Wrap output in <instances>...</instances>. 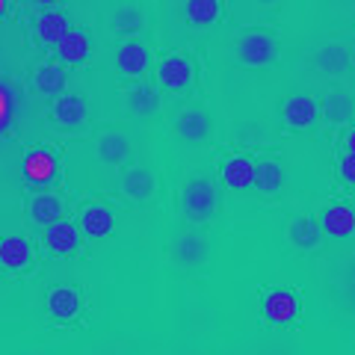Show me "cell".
<instances>
[{
	"instance_id": "obj_18",
	"label": "cell",
	"mask_w": 355,
	"mask_h": 355,
	"mask_svg": "<svg viewBox=\"0 0 355 355\" xmlns=\"http://www.w3.org/2000/svg\"><path fill=\"white\" fill-rule=\"evenodd\" d=\"M282 184H284V169H282L279 160H261V163H254V184L252 187H258L261 196H266V198L279 196L282 193Z\"/></svg>"
},
{
	"instance_id": "obj_4",
	"label": "cell",
	"mask_w": 355,
	"mask_h": 355,
	"mask_svg": "<svg viewBox=\"0 0 355 355\" xmlns=\"http://www.w3.org/2000/svg\"><path fill=\"white\" fill-rule=\"evenodd\" d=\"M196 77V65L184 57V53H169V57H163L160 65H157V80L163 89H169V92H181L193 83Z\"/></svg>"
},
{
	"instance_id": "obj_24",
	"label": "cell",
	"mask_w": 355,
	"mask_h": 355,
	"mask_svg": "<svg viewBox=\"0 0 355 355\" xmlns=\"http://www.w3.org/2000/svg\"><path fill=\"white\" fill-rule=\"evenodd\" d=\"M175 261L181 266H198L207 261V243L198 234H181L175 243Z\"/></svg>"
},
{
	"instance_id": "obj_11",
	"label": "cell",
	"mask_w": 355,
	"mask_h": 355,
	"mask_svg": "<svg viewBox=\"0 0 355 355\" xmlns=\"http://www.w3.org/2000/svg\"><path fill=\"white\" fill-rule=\"evenodd\" d=\"M53 121H57L60 128H80L86 116H89V107L80 95H60L57 101H53Z\"/></svg>"
},
{
	"instance_id": "obj_34",
	"label": "cell",
	"mask_w": 355,
	"mask_h": 355,
	"mask_svg": "<svg viewBox=\"0 0 355 355\" xmlns=\"http://www.w3.org/2000/svg\"><path fill=\"white\" fill-rule=\"evenodd\" d=\"M3 12H6V0H0V18H3Z\"/></svg>"
},
{
	"instance_id": "obj_7",
	"label": "cell",
	"mask_w": 355,
	"mask_h": 355,
	"mask_svg": "<svg viewBox=\"0 0 355 355\" xmlns=\"http://www.w3.org/2000/svg\"><path fill=\"white\" fill-rule=\"evenodd\" d=\"M282 119H284L287 128L302 130V128H311L320 119V107H317V101L311 95H293V98H287L284 101Z\"/></svg>"
},
{
	"instance_id": "obj_23",
	"label": "cell",
	"mask_w": 355,
	"mask_h": 355,
	"mask_svg": "<svg viewBox=\"0 0 355 355\" xmlns=\"http://www.w3.org/2000/svg\"><path fill=\"white\" fill-rule=\"evenodd\" d=\"M113 225H116V219L104 205H89L80 214V228L89 237H107L113 231Z\"/></svg>"
},
{
	"instance_id": "obj_12",
	"label": "cell",
	"mask_w": 355,
	"mask_h": 355,
	"mask_svg": "<svg viewBox=\"0 0 355 355\" xmlns=\"http://www.w3.org/2000/svg\"><path fill=\"white\" fill-rule=\"evenodd\" d=\"M320 225L329 237H352L355 234V210L349 205H329L323 210Z\"/></svg>"
},
{
	"instance_id": "obj_27",
	"label": "cell",
	"mask_w": 355,
	"mask_h": 355,
	"mask_svg": "<svg viewBox=\"0 0 355 355\" xmlns=\"http://www.w3.org/2000/svg\"><path fill=\"white\" fill-rule=\"evenodd\" d=\"M18 110H21V95H18V89L9 83V80H0V128H3L6 133L15 128Z\"/></svg>"
},
{
	"instance_id": "obj_26",
	"label": "cell",
	"mask_w": 355,
	"mask_h": 355,
	"mask_svg": "<svg viewBox=\"0 0 355 355\" xmlns=\"http://www.w3.org/2000/svg\"><path fill=\"white\" fill-rule=\"evenodd\" d=\"M69 33V18L62 12H42L36 21V36L44 44H60V39Z\"/></svg>"
},
{
	"instance_id": "obj_6",
	"label": "cell",
	"mask_w": 355,
	"mask_h": 355,
	"mask_svg": "<svg viewBox=\"0 0 355 355\" xmlns=\"http://www.w3.org/2000/svg\"><path fill=\"white\" fill-rule=\"evenodd\" d=\"M44 246L53 254H71L80 246V228L69 219L51 222V225H44Z\"/></svg>"
},
{
	"instance_id": "obj_13",
	"label": "cell",
	"mask_w": 355,
	"mask_h": 355,
	"mask_svg": "<svg viewBox=\"0 0 355 355\" xmlns=\"http://www.w3.org/2000/svg\"><path fill=\"white\" fill-rule=\"evenodd\" d=\"M320 113H323V119L329 121V125H349V121L355 119V104L352 98L347 92H340V89H331V92L323 98V107H320Z\"/></svg>"
},
{
	"instance_id": "obj_9",
	"label": "cell",
	"mask_w": 355,
	"mask_h": 355,
	"mask_svg": "<svg viewBox=\"0 0 355 355\" xmlns=\"http://www.w3.org/2000/svg\"><path fill=\"white\" fill-rule=\"evenodd\" d=\"M125 101L133 116H154V113H160V107H163L160 89L151 83H133L125 92Z\"/></svg>"
},
{
	"instance_id": "obj_36",
	"label": "cell",
	"mask_w": 355,
	"mask_h": 355,
	"mask_svg": "<svg viewBox=\"0 0 355 355\" xmlns=\"http://www.w3.org/2000/svg\"><path fill=\"white\" fill-rule=\"evenodd\" d=\"M3 133H6V130H3V128H0V137H3Z\"/></svg>"
},
{
	"instance_id": "obj_21",
	"label": "cell",
	"mask_w": 355,
	"mask_h": 355,
	"mask_svg": "<svg viewBox=\"0 0 355 355\" xmlns=\"http://www.w3.org/2000/svg\"><path fill=\"white\" fill-rule=\"evenodd\" d=\"M62 214H65V205H62L60 196L39 193V196L30 198V219L36 222V225H51V222L62 219Z\"/></svg>"
},
{
	"instance_id": "obj_14",
	"label": "cell",
	"mask_w": 355,
	"mask_h": 355,
	"mask_svg": "<svg viewBox=\"0 0 355 355\" xmlns=\"http://www.w3.org/2000/svg\"><path fill=\"white\" fill-rule=\"evenodd\" d=\"M65 80H69V74H65L62 65L42 62L39 71L33 74V89H36L39 95H44V98H60L62 89H65Z\"/></svg>"
},
{
	"instance_id": "obj_10",
	"label": "cell",
	"mask_w": 355,
	"mask_h": 355,
	"mask_svg": "<svg viewBox=\"0 0 355 355\" xmlns=\"http://www.w3.org/2000/svg\"><path fill=\"white\" fill-rule=\"evenodd\" d=\"M121 193L133 202H148L157 193V181H154V175L148 169H142V166H133L121 175Z\"/></svg>"
},
{
	"instance_id": "obj_5",
	"label": "cell",
	"mask_w": 355,
	"mask_h": 355,
	"mask_svg": "<svg viewBox=\"0 0 355 355\" xmlns=\"http://www.w3.org/2000/svg\"><path fill=\"white\" fill-rule=\"evenodd\" d=\"M299 314V299L291 291H266L263 293V317L275 326L293 323Z\"/></svg>"
},
{
	"instance_id": "obj_29",
	"label": "cell",
	"mask_w": 355,
	"mask_h": 355,
	"mask_svg": "<svg viewBox=\"0 0 355 355\" xmlns=\"http://www.w3.org/2000/svg\"><path fill=\"white\" fill-rule=\"evenodd\" d=\"M317 65L326 74H343L349 69V53H347V48H340V44H329V48L320 51Z\"/></svg>"
},
{
	"instance_id": "obj_16",
	"label": "cell",
	"mask_w": 355,
	"mask_h": 355,
	"mask_svg": "<svg viewBox=\"0 0 355 355\" xmlns=\"http://www.w3.org/2000/svg\"><path fill=\"white\" fill-rule=\"evenodd\" d=\"M287 234H291V240L305 252H314V249L323 246V225H320L317 219H311V216L293 219L291 228H287Z\"/></svg>"
},
{
	"instance_id": "obj_33",
	"label": "cell",
	"mask_w": 355,
	"mask_h": 355,
	"mask_svg": "<svg viewBox=\"0 0 355 355\" xmlns=\"http://www.w3.org/2000/svg\"><path fill=\"white\" fill-rule=\"evenodd\" d=\"M33 3H36V6H53L57 0H33Z\"/></svg>"
},
{
	"instance_id": "obj_35",
	"label": "cell",
	"mask_w": 355,
	"mask_h": 355,
	"mask_svg": "<svg viewBox=\"0 0 355 355\" xmlns=\"http://www.w3.org/2000/svg\"><path fill=\"white\" fill-rule=\"evenodd\" d=\"M258 3H263V6H272V3H275V0H258Z\"/></svg>"
},
{
	"instance_id": "obj_28",
	"label": "cell",
	"mask_w": 355,
	"mask_h": 355,
	"mask_svg": "<svg viewBox=\"0 0 355 355\" xmlns=\"http://www.w3.org/2000/svg\"><path fill=\"white\" fill-rule=\"evenodd\" d=\"M184 15L196 27H207L222 15V0H187Z\"/></svg>"
},
{
	"instance_id": "obj_8",
	"label": "cell",
	"mask_w": 355,
	"mask_h": 355,
	"mask_svg": "<svg viewBox=\"0 0 355 355\" xmlns=\"http://www.w3.org/2000/svg\"><path fill=\"white\" fill-rule=\"evenodd\" d=\"M148 62H151V53L142 42H125L116 53V69L125 77H142L148 71Z\"/></svg>"
},
{
	"instance_id": "obj_20",
	"label": "cell",
	"mask_w": 355,
	"mask_h": 355,
	"mask_svg": "<svg viewBox=\"0 0 355 355\" xmlns=\"http://www.w3.org/2000/svg\"><path fill=\"white\" fill-rule=\"evenodd\" d=\"M222 181L231 190H246V187L254 184V163L249 157H243V154H234L222 166Z\"/></svg>"
},
{
	"instance_id": "obj_31",
	"label": "cell",
	"mask_w": 355,
	"mask_h": 355,
	"mask_svg": "<svg viewBox=\"0 0 355 355\" xmlns=\"http://www.w3.org/2000/svg\"><path fill=\"white\" fill-rule=\"evenodd\" d=\"M338 172H340V178H343V181L355 187V154H352V151H347V154H343V157H340Z\"/></svg>"
},
{
	"instance_id": "obj_2",
	"label": "cell",
	"mask_w": 355,
	"mask_h": 355,
	"mask_svg": "<svg viewBox=\"0 0 355 355\" xmlns=\"http://www.w3.org/2000/svg\"><path fill=\"white\" fill-rule=\"evenodd\" d=\"M237 53H240L243 62L252 65V69H263V65L279 60V42H275L270 33H263V30H249V33H243L240 36Z\"/></svg>"
},
{
	"instance_id": "obj_3",
	"label": "cell",
	"mask_w": 355,
	"mask_h": 355,
	"mask_svg": "<svg viewBox=\"0 0 355 355\" xmlns=\"http://www.w3.org/2000/svg\"><path fill=\"white\" fill-rule=\"evenodd\" d=\"M57 154L48 151V148H30L21 160V178H24L27 187H51L57 181Z\"/></svg>"
},
{
	"instance_id": "obj_22",
	"label": "cell",
	"mask_w": 355,
	"mask_h": 355,
	"mask_svg": "<svg viewBox=\"0 0 355 355\" xmlns=\"http://www.w3.org/2000/svg\"><path fill=\"white\" fill-rule=\"evenodd\" d=\"M57 51H60V60L77 65V62H86L89 60V53H92V42H89V36H86L83 30H69L60 39Z\"/></svg>"
},
{
	"instance_id": "obj_1",
	"label": "cell",
	"mask_w": 355,
	"mask_h": 355,
	"mask_svg": "<svg viewBox=\"0 0 355 355\" xmlns=\"http://www.w3.org/2000/svg\"><path fill=\"white\" fill-rule=\"evenodd\" d=\"M219 205V190L210 178H193L190 184L184 187V198H181V207H184V216L193 222V225H202L214 216V210Z\"/></svg>"
},
{
	"instance_id": "obj_32",
	"label": "cell",
	"mask_w": 355,
	"mask_h": 355,
	"mask_svg": "<svg viewBox=\"0 0 355 355\" xmlns=\"http://www.w3.org/2000/svg\"><path fill=\"white\" fill-rule=\"evenodd\" d=\"M343 142H347V151H352V154H355V128H349V130H347V139H343Z\"/></svg>"
},
{
	"instance_id": "obj_25",
	"label": "cell",
	"mask_w": 355,
	"mask_h": 355,
	"mask_svg": "<svg viewBox=\"0 0 355 355\" xmlns=\"http://www.w3.org/2000/svg\"><path fill=\"white\" fill-rule=\"evenodd\" d=\"M178 137L187 142H202L210 137V119L202 110H187V113L178 119Z\"/></svg>"
},
{
	"instance_id": "obj_19",
	"label": "cell",
	"mask_w": 355,
	"mask_h": 355,
	"mask_svg": "<svg viewBox=\"0 0 355 355\" xmlns=\"http://www.w3.org/2000/svg\"><path fill=\"white\" fill-rule=\"evenodd\" d=\"M33 261V249L24 237H3L0 240V266L3 270H24Z\"/></svg>"
},
{
	"instance_id": "obj_17",
	"label": "cell",
	"mask_w": 355,
	"mask_h": 355,
	"mask_svg": "<svg viewBox=\"0 0 355 355\" xmlns=\"http://www.w3.org/2000/svg\"><path fill=\"white\" fill-rule=\"evenodd\" d=\"M80 293L74 287H53L48 293V314L57 320H74L80 314Z\"/></svg>"
},
{
	"instance_id": "obj_15",
	"label": "cell",
	"mask_w": 355,
	"mask_h": 355,
	"mask_svg": "<svg viewBox=\"0 0 355 355\" xmlns=\"http://www.w3.org/2000/svg\"><path fill=\"white\" fill-rule=\"evenodd\" d=\"M95 154L104 163H125L130 154V142L121 130H104L95 142Z\"/></svg>"
},
{
	"instance_id": "obj_30",
	"label": "cell",
	"mask_w": 355,
	"mask_h": 355,
	"mask_svg": "<svg viewBox=\"0 0 355 355\" xmlns=\"http://www.w3.org/2000/svg\"><path fill=\"white\" fill-rule=\"evenodd\" d=\"M146 18H142L139 6H119L113 12V30L121 33V36H130V33H139Z\"/></svg>"
}]
</instances>
